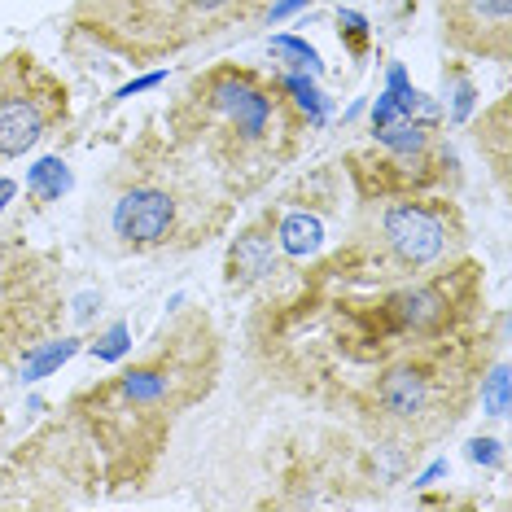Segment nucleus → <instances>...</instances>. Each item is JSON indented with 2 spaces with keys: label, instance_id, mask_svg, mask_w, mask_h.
Returning a JSON list of instances; mask_svg holds the SVG:
<instances>
[{
  "label": "nucleus",
  "instance_id": "f257e3e1",
  "mask_svg": "<svg viewBox=\"0 0 512 512\" xmlns=\"http://www.w3.org/2000/svg\"><path fill=\"white\" fill-rule=\"evenodd\" d=\"M219 377V333L206 311H180L154 346L127 364L119 377L84 390L71 403L75 425L88 447H101L106 477L114 486L132 482L154 460L171 421L202 403Z\"/></svg>",
  "mask_w": 512,
  "mask_h": 512
},
{
  "label": "nucleus",
  "instance_id": "f03ea898",
  "mask_svg": "<svg viewBox=\"0 0 512 512\" xmlns=\"http://www.w3.org/2000/svg\"><path fill=\"white\" fill-rule=\"evenodd\" d=\"M302 132L307 114L281 79L237 62L193 75L167 110V136L211 171L232 202L272 180L294 158Z\"/></svg>",
  "mask_w": 512,
  "mask_h": 512
},
{
  "label": "nucleus",
  "instance_id": "7ed1b4c3",
  "mask_svg": "<svg viewBox=\"0 0 512 512\" xmlns=\"http://www.w3.org/2000/svg\"><path fill=\"white\" fill-rule=\"evenodd\" d=\"M232 197L171 136H149L110 167L88 206V237L114 259L193 250L224 228Z\"/></svg>",
  "mask_w": 512,
  "mask_h": 512
},
{
  "label": "nucleus",
  "instance_id": "20e7f679",
  "mask_svg": "<svg viewBox=\"0 0 512 512\" xmlns=\"http://www.w3.org/2000/svg\"><path fill=\"white\" fill-rule=\"evenodd\" d=\"M267 0H79L75 31L127 62H162L259 18Z\"/></svg>",
  "mask_w": 512,
  "mask_h": 512
},
{
  "label": "nucleus",
  "instance_id": "39448f33",
  "mask_svg": "<svg viewBox=\"0 0 512 512\" xmlns=\"http://www.w3.org/2000/svg\"><path fill=\"white\" fill-rule=\"evenodd\" d=\"M456 211L442 202H386L368 197V211L359 219L355 237L337 259L324 267L337 281H372L390 285L421 276L442 259H451L456 246Z\"/></svg>",
  "mask_w": 512,
  "mask_h": 512
},
{
  "label": "nucleus",
  "instance_id": "423d86ee",
  "mask_svg": "<svg viewBox=\"0 0 512 512\" xmlns=\"http://www.w3.org/2000/svg\"><path fill=\"white\" fill-rule=\"evenodd\" d=\"M66 311L62 276L40 250L5 241L0 246V364L18 368L57 333Z\"/></svg>",
  "mask_w": 512,
  "mask_h": 512
},
{
  "label": "nucleus",
  "instance_id": "0eeeda50",
  "mask_svg": "<svg viewBox=\"0 0 512 512\" xmlns=\"http://www.w3.org/2000/svg\"><path fill=\"white\" fill-rule=\"evenodd\" d=\"M88 438L75 421L44 429L27 451L5 460L0 469V495L9 486H22L5 499L0 508H57V504H79L88 495Z\"/></svg>",
  "mask_w": 512,
  "mask_h": 512
},
{
  "label": "nucleus",
  "instance_id": "6e6552de",
  "mask_svg": "<svg viewBox=\"0 0 512 512\" xmlns=\"http://www.w3.org/2000/svg\"><path fill=\"white\" fill-rule=\"evenodd\" d=\"M71 92L36 53L0 57V162L36 149L57 123H66Z\"/></svg>",
  "mask_w": 512,
  "mask_h": 512
},
{
  "label": "nucleus",
  "instance_id": "1a4fd4ad",
  "mask_svg": "<svg viewBox=\"0 0 512 512\" xmlns=\"http://www.w3.org/2000/svg\"><path fill=\"white\" fill-rule=\"evenodd\" d=\"M442 40L482 62L512 57V0H442Z\"/></svg>",
  "mask_w": 512,
  "mask_h": 512
},
{
  "label": "nucleus",
  "instance_id": "9d476101",
  "mask_svg": "<svg viewBox=\"0 0 512 512\" xmlns=\"http://www.w3.org/2000/svg\"><path fill=\"white\" fill-rule=\"evenodd\" d=\"M272 272V237L263 228H250L228 254V285H250Z\"/></svg>",
  "mask_w": 512,
  "mask_h": 512
},
{
  "label": "nucleus",
  "instance_id": "9b49d317",
  "mask_svg": "<svg viewBox=\"0 0 512 512\" xmlns=\"http://www.w3.org/2000/svg\"><path fill=\"white\" fill-rule=\"evenodd\" d=\"M79 351V342H71V337H62V342H44L40 351H31L27 355V368H22V381H40V377H49V372L57 364H66Z\"/></svg>",
  "mask_w": 512,
  "mask_h": 512
},
{
  "label": "nucleus",
  "instance_id": "f8f14e48",
  "mask_svg": "<svg viewBox=\"0 0 512 512\" xmlns=\"http://www.w3.org/2000/svg\"><path fill=\"white\" fill-rule=\"evenodd\" d=\"M281 246L289 254H316L320 250V224L307 215H289L281 224Z\"/></svg>",
  "mask_w": 512,
  "mask_h": 512
},
{
  "label": "nucleus",
  "instance_id": "ddd939ff",
  "mask_svg": "<svg viewBox=\"0 0 512 512\" xmlns=\"http://www.w3.org/2000/svg\"><path fill=\"white\" fill-rule=\"evenodd\" d=\"M31 189H36L44 202H57L66 189H71V171H66V162L62 158H44L36 171H31Z\"/></svg>",
  "mask_w": 512,
  "mask_h": 512
},
{
  "label": "nucleus",
  "instance_id": "4468645a",
  "mask_svg": "<svg viewBox=\"0 0 512 512\" xmlns=\"http://www.w3.org/2000/svg\"><path fill=\"white\" fill-rule=\"evenodd\" d=\"M272 53H281V57H294V62L302 66V71L320 75V53L311 49V44L294 40V36H276V40H272Z\"/></svg>",
  "mask_w": 512,
  "mask_h": 512
},
{
  "label": "nucleus",
  "instance_id": "2eb2a0df",
  "mask_svg": "<svg viewBox=\"0 0 512 512\" xmlns=\"http://www.w3.org/2000/svg\"><path fill=\"white\" fill-rule=\"evenodd\" d=\"M127 351H132V342H127V324H114V329L101 337L97 346H92V355H97V359H119Z\"/></svg>",
  "mask_w": 512,
  "mask_h": 512
},
{
  "label": "nucleus",
  "instance_id": "dca6fc26",
  "mask_svg": "<svg viewBox=\"0 0 512 512\" xmlns=\"http://www.w3.org/2000/svg\"><path fill=\"white\" fill-rule=\"evenodd\" d=\"M482 394H486V407H491V416H504L508 412V399H504V390H508V377H504V368H495L491 377H482Z\"/></svg>",
  "mask_w": 512,
  "mask_h": 512
},
{
  "label": "nucleus",
  "instance_id": "f3484780",
  "mask_svg": "<svg viewBox=\"0 0 512 512\" xmlns=\"http://www.w3.org/2000/svg\"><path fill=\"white\" fill-rule=\"evenodd\" d=\"M469 106H473V88H469V79L456 75V119H469Z\"/></svg>",
  "mask_w": 512,
  "mask_h": 512
},
{
  "label": "nucleus",
  "instance_id": "a211bd4d",
  "mask_svg": "<svg viewBox=\"0 0 512 512\" xmlns=\"http://www.w3.org/2000/svg\"><path fill=\"white\" fill-rule=\"evenodd\" d=\"M162 79H167V75H162V71H154V75H145V79H136V84H127V88L119 92V97H132V92H145V88H158V84H162Z\"/></svg>",
  "mask_w": 512,
  "mask_h": 512
},
{
  "label": "nucleus",
  "instance_id": "6ab92c4d",
  "mask_svg": "<svg viewBox=\"0 0 512 512\" xmlns=\"http://www.w3.org/2000/svg\"><path fill=\"white\" fill-rule=\"evenodd\" d=\"M298 5H302V0H281V5H267V18H272V22H276V18L294 14V9H298Z\"/></svg>",
  "mask_w": 512,
  "mask_h": 512
},
{
  "label": "nucleus",
  "instance_id": "aec40b11",
  "mask_svg": "<svg viewBox=\"0 0 512 512\" xmlns=\"http://www.w3.org/2000/svg\"><path fill=\"white\" fill-rule=\"evenodd\" d=\"M473 460H495V442H473Z\"/></svg>",
  "mask_w": 512,
  "mask_h": 512
},
{
  "label": "nucleus",
  "instance_id": "412c9836",
  "mask_svg": "<svg viewBox=\"0 0 512 512\" xmlns=\"http://www.w3.org/2000/svg\"><path fill=\"white\" fill-rule=\"evenodd\" d=\"M9 197H14V180H0V211H5Z\"/></svg>",
  "mask_w": 512,
  "mask_h": 512
},
{
  "label": "nucleus",
  "instance_id": "4be33fe9",
  "mask_svg": "<svg viewBox=\"0 0 512 512\" xmlns=\"http://www.w3.org/2000/svg\"><path fill=\"white\" fill-rule=\"evenodd\" d=\"M0 438H5V407H0Z\"/></svg>",
  "mask_w": 512,
  "mask_h": 512
}]
</instances>
